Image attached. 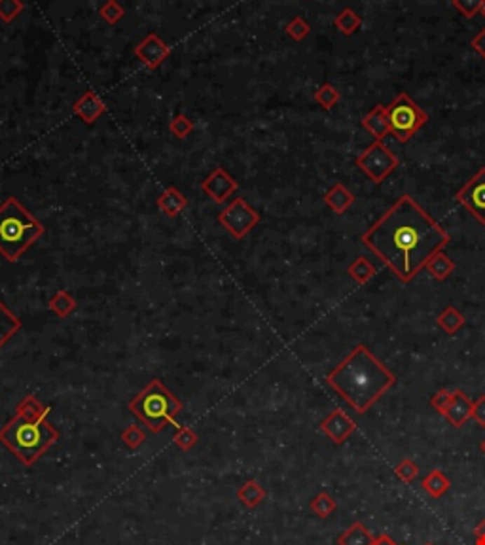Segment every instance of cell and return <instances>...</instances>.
Returning <instances> with one entry per match:
<instances>
[{
    "mask_svg": "<svg viewBox=\"0 0 485 545\" xmlns=\"http://www.w3.org/2000/svg\"><path fill=\"white\" fill-rule=\"evenodd\" d=\"M449 241L446 229L409 195L390 205L362 235L364 244L402 282H411Z\"/></svg>",
    "mask_w": 485,
    "mask_h": 545,
    "instance_id": "cell-1",
    "label": "cell"
},
{
    "mask_svg": "<svg viewBox=\"0 0 485 545\" xmlns=\"http://www.w3.org/2000/svg\"><path fill=\"white\" fill-rule=\"evenodd\" d=\"M326 382L355 409V413L362 415L389 388L395 387L396 375L385 368L383 361L371 354L366 345H357L341 364H338V368L326 375Z\"/></svg>",
    "mask_w": 485,
    "mask_h": 545,
    "instance_id": "cell-2",
    "label": "cell"
},
{
    "mask_svg": "<svg viewBox=\"0 0 485 545\" xmlns=\"http://www.w3.org/2000/svg\"><path fill=\"white\" fill-rule=\"evenodd\" d=\"M50 407L29 394L15 406V415L0 428V443L23 466H32L59 439V430L48 422Z\"/></svg>",
    "mask_w": 485,
    "mask_h": 545,
    "instance_id": "cell-3",
    "label": "cell"
},
{
    "mask_svg": "<svg viewBox=\"0 0 485 545\" xmlns=\"http://www.w3.org/2000/svg\"><path fill=\"white\" fill-rule=\"evenodd\" d=\"M44 233V223L15 197L0 203V256L4 260L18 263Z\"/></svg>",
    "mask_w": 485,
    "mask_h": 545,
    "instance_id": "cell-4",
    "label": "cell"
},
{
    "mask_svg": "<svg viewBox=\"0 0 485 545\" xmlns=\"http://www.w3.org/2000/svg\"><path fill=\"white\" fill-rule=\"evenodd\" d=\"M129 409L148 430L158 434L167 425L177 426L175 417L182 411V403L160 379H152L144 390L131 399Z\"/></svg>",
    "mask_w": 485,
    "mask_h": 545,
    "instance_id": "cell-5",
    "label": "cell"
},
{
    "mask_svg": "<svg viewBox=\"0 0 485 545\" xmlns=\"http://www.w3.org/2000/svg\"><path fill=\"white\" fill-rule=\"evenodd\" d=\"M387 120L390 134H395L398 142H408L427 123L428 114L408 93H400L387 106Z\"/></svg>",
    "mask_w": 485,
    "mask_h": 545,
    "instance_id": "cell-6",
    "label": "cell"
},
{
    "mask_svg": "<svg viewBox=\"0 0 485 545\" xmlns=\"http://www.w3.org/2000/svg\"><path fill=\"white\" fill-rule=\"evenodd\" d=\"M398 165H400L398 158L379 140H374L357 158V167L374 184H381Z\"/></svg>",
    "mask_w": 485,
    "mask_h": 545,
    "instance_id": "cell-7",
    "label": "cell"
},
{
    "mask_svg": "<svg viewBox=\"0 0 485 545\" xmlns=\"http://www.w3.org/2000/svg\"><path fill=\"white\" fill-rule=\"evenodd\" d=\"M218 223L233 239H245L260 223V212L250 207L242 197H235L228 207L218 214Z\"/></svg>",
    "mask_w": 485,
    "mask_h": 545,
    "instance_id": "cell-8",
    "label": "cell"
},
{
    "mask_svg": "<svg viewBox=\"0 0 485 545\" xmlns=\"http://www.w3.org/2000/svg\"><path fill=\"white\" fill-rule=\"evenodd\" d=\"M455 201L485 226V167H481L470 180H466V184L457 191Z\"/></svg>",
    "mask_w": 485,
    "mask_h": 545,
    "instance_id": "cell-9",
    "label": "cell"
},
{
    "mask_svg": "<svg viewBox=\"0 0 485 545\" xmlns=\"http://www.w3.org/2000/svg\"><path fill=\"white\" fill-rule=\"evenodd\" d=\"M171 55V46L160 39L156 32H150L146 39L135 46V57L139 59L148 70H156L165 63Z\"/></svg>",
    "mask_w": 485,
    "mask_h": 545,
    "instance_id": "cell-10",
    "label": "cell"
},
{
    "mask_svg": "<svg viewBox=\"0 0 485 545\" xmlns=\"http://www.w3.org/2000/svg\"><path fill=\"white\" fill-rule=\"evenodd\" d=\"M201 190L205 191V195L211 197L212 203L222 205L239 190V184H237L235 178L231 177L230 172L226 171L224 167H217V169H212L211 174L201 182Z\"/></svg>",
    "mask_w": 485,
    "mask_h": 545,
    "instance_id": "cell-11",
    "label": "cell"
},
{
    "mask_svg": "<svg viewBox=\"0 0 485 545\" xmlns=\"http://www.w3.org/2000/svg\"><path fill=\"white\" fill-rule=\"evenodd\" d=\"M320 430L325 432L332 443L341 445L349 439L353 432L357 430V422H355L343 409H334L328 417L322 419Z\"/></svg>",
    "mask_w": 485,
    "mask_h": 545,
    "instance_id": "cell-12",
    "label": "cell"
},
{
    "mask_svg": "<svg viewBox=\"0 0 485 545\" xmlns=\"http://www.w3.org/2000/svg\"><path fill=\"white\" fill-rule=\"evenodd\" d=\"M72 112L88 125H93L99 118H101L104 112H107V106L95 91H86L80 99H78L74 104H72Z\"/></svg>",
    "mask_w": 485,
    "mask_h": 545,
    "instance_id": "cell-13",
    "label": "cell"
},
{
    "mask_svg": "<svg viewBox=\"0 0 485 545\" xmlns=\"http://www.w3.org/2000/svg\"><path fill=\"white\" fill-rule=\"evenodd\" d=\"M472 409L474 401L468 396H466L463 390L455 388L453 396H451V401H449V407H447L446 417L449 420V425L453 428H463L466 425V420L472 419Z\"/></svg>",
    "mask_w": 485,
    "mask_h": 545,
    "instance_id": "cell-14",
    "label": "cell"
},
{
    "mask_svg": "<svg viewBox=\"0 0 485 545\" xmlns=\"http://www.w3.org/2000/svg\"><path fill=\"white\" fill-rule=\"evenodd\" d=\"M362 127L379 142H383L387 134H390L389 120H387V106L376 104L368 114L362 118Z\"/></svg>",
    "mask_w": 485,
    "mask_h": 545,
    "instance_id": "cell-15",
    "label": "cell"
},
{
    "mask_svg": "<svg viewBox=\"0 0 485 545\" xmlns=\"http://www.w3.org/2000/svg\"><path fill=\"white\" fill-rule=\"evenodd\" d=\"M357 201V197L349 188H345V184L336 182L330 190L325 193V203L328 205V209L336 212V214H345L347 210L351 209Z\"/></svg>",
    "mask_w": 485,
    "mask_h": 545,
    "instance_id": "cell-16",
    "label": "cell"
},
{
    "mask_svg": "<svg viewBox=\"0 0 485 545\" xmlns=\"http://www.w3.org/2000/svg\"><path fill=\"white\" fill-rule=\"evenodd\" d=\"M186 207H188V199L175 186H167L165 190L161 191V195L158 197V209L165 216H169V218H175L177 214H180Z\"/></svg>",
    "mask_w": 485,
    "mask_h": 545,
    "instance_id": "cell-17",
    "label": "cell"
},
{
    "mask_svg": "<svg viewBox=\"0 0 485 545\" xmlns=\"http://www.w3.org/2000/svg\"><path fill=\"white\" fill-rule=\"evenodd\" d=\"M466 318L465 315L455 307V305H447L446 309L438 315L436 318V324H438V328L446 331L447 336H455L457 331L465 326Z\"/></svg>",
    "mask_w": 485,
    "mask_h": 545,
    "instance_id": "cell-18",
    "label": "cell"
},
{
    "mask_svg": "<svg viewBox=\"0 0 485 545\" xmlns=\"http://www.w3.org/2000/svg\"><path fill=\"white\" fill-rule=\"evenodd\" d=\"M21 330V320L15 317V312L8 309L6 305L0 301V349Z\"/></svg>",
    "mask_w": 485,
    "mask_h": 545,
    "instance_id": "cell-19",
    "label": "cell"
},
{
    "mask_svg": "<svg viewBox=\"0 0 485 545\" xmlns=\"http://www.w3.org/2000/svg\"><path fill=\"white\" fill-rule=\"evenodd\" d=\"M237 498L241 502L242 506L249 507V509H254L264 502L266 498V490L262 488V485L256 481V479H250L242 485L241 488H237Z\"/></svg>",
    "mask_w": 485,
    "mask_h": 545,
    "instance_id": "cell-20",
    "label": "cell"
},
{
    "mask_svg": "<svg viewBox=\"0 0 485 545\" xmlns=\"http://www.w3.org/2000/svg\"><path fill=\"white\" fill-rule=\"evenodd\" d=\"M436 280H446L451 277V272H455V261L447 256L444 250L436 252L430 260H428L427 267H425Z\"/></svg>",
    "mask_w": 485,
    "mask_h": 545,
    "instance_id": "cell-21",
    "label": "cell"
},
{
    "mask_svg": "<svg viewBox=\"0 0 485 545\" xmlns=\"http://www.w3.org/2000/svg\"><path fill=\"white\" fill-rule=\"evenodd\" d=\"M76 299L71 292H67L64 288H59L57 292L53 294V298L50 299V311L59 318H67L69 315L76 311Z\"/></svg>",
    "mask_w": 485,
    "mask_h": 545,
    "instance_id": "cell-22",
    "label": "cell"
},
{
    "mask_svg": "<svg viewBox=\"0 0 485 545\" xmlns=\"http://www.w3.org/2000/svg\"><path fill=\"white\" fill-rule=\"evenodd\" d=\"M374 539L376 538L362 523H353L343 534H339L338 545H371Z\"/></svg>",
    "mask_w": 485,
    "mask_h": 545,
    "instance_id": "cell-23",
    "label": "cell"
},
{
    "mask_svg": "<svg viewBox=\"0 0 485 545\" xmlns=\"http://www.w3.org/2000/svg\"><path fill=\"white\" fill-rule=\"evenodd\" d=\"M347 272H349L351 279H355L357 284H366L368 280H371L374 277H376L377 269L368 258L357 256V258L349 263V267H347Z\"/></svg>",
    "mask_w": 485,
    "mask_h": 545,
    "instance_id": "cell-24",
    "label": "cell"
},
{
    "mask_svg": "<svg viewBox=\"0 0 485 545\" xmlns=\"http://www.w3.org/2000/svg\"><path fill=\"white\" fill-rule=\"evenodd\" d=\"M421 487L423 490L428 492L432 498H440V496H444L447 490H449L451 483H449V479H447L444 471H440V469H432L427 477H423Z\"/></svg>",
    "mask_w": 485,
    "mask_h": 545,
    "instance_id": "cell-25",
    "label": "cell"
},
{
    "mask_svg": "<svg viewBox=\"0 0 485 545\" xmlns=\"http://www.w3.org/2000/svg\"><path fill=\"white\" fill-rule=\"evenodd\" d=\"M334 27H336L341 34L349 36V34L357 32L358 29L362 27V18H360L353 8H343V10L334 18Z\"/></svg>",
    "mask_w": 485,
    "mask_h": 545,
    "instance_id": "cell-26",
    "label": "cell"
},
{
    "mask_svg": "<svg viewBox=\"0 0 485 545\" xmlns=\"http://www.w3.org/2000/svg\"><path fill=\"white\" fill-rule=\"evenodd\" d=\"M313 99L315 102H317L319 106L325 108V110H332V108L339 102V99H341V93H339V89L336 88V85L326 82L315 91Z\"/></svg>",
    "mask_w": 485,
    "mask_h": 545,
    "instance_id": "cell-27",
    "label": "cell"
},
{
    "mask_svg": "<svg viewBox=\"0 0 485 545\" xmlns=\"http://www.w3.org/2000/svg\"><path fill=\"white\" fill-rule=\"evenodd\" d=\"M336 507H338V504H336V500H334L328 492H319L313 500L309 502V509H311L317 517H320V519L330 517V515L336 511Z\"/></svg>",
    "mask_w": 485,
    "mask_h": 545,
    "instance_id": "cell-28",
    "label": "cell"
},
{
    "mask_svg": "<svg viewBox=\"0 0 485 545\" xmlns=\"http://www.w3.org/2000/svg\"><path fill=\"white\" fill-rule=\"evenodd\" d=\"M99 15H101L104 23L116 25V23H120V21L123 20L125 10H123V6H121L118 0H107L104 4L99 6Z\"/></svg>",
    "mask_w": 485,
    "mask_h": 545,
    "instance_id": "cell-29",
    "label": "cell"
},
{
    "mask_svg": "<svg viewBox=\"0 0 485 545\" xmlns=\"http://www.w3.org/2000/svg\"><path fill=\"white\" fill-rule=\"evenodd\" d=\"M172 441L180 450H190L198 445V434L190 426L177 425V434L172 436Z\"/></svg>",
    "mask_w": 485,
    "mask_h": 545,
    "instance_id": "cell-30",
    "label": "cell"
},
{
    "mask_svg": "<svg viewBox=\"0 0 485 545\" xmlns=\"http://www.w3.org/2000/svg\"><path fill=\"white\" fill-rule=\"evenodd\" d=\"M285 32H287L290 39L296 40V42H301V40H306L307 36H309L311 25H309L301 15H296V18L288 21L287 27H285Z\"/></svg>",
    "mask_w": 485,
    "mask_h": 545,
    "instance_id": "cell-31",
    "label": "cell"
},
{
    "mask_svg": "<svg viewBox=\"0 0 485 545\" xmlns=\"http://www.w3.org/2000/svg\"><path fill=\"white\" fill-rule=\"evenodd\" d=\"M169 131H171L172 137L184 140L186 137H190V133L193 131V121L186 114H177L169 121Z\"/></svg>",
    "mask_w": 485,
    "mask_h": 545,
    "instance_id": "cell-32",
    "label": "cell"
},
{
    "mask_svg": "<svg viewBox=\"0 0 485 545\" xmlns=\"http://www.w3.org/2000/svg\"><path fill=\"white\" fill-rule=\"evenodd\" d=\"M23 10H25V4L20 0H0V21L6 25L13 23Z\"/></svg>",
    "mask_w": 485,
    "mask_h": 545,
    "instance_id": "cell-33",
    "label": "cell"
},
{
    "mask_svg": "<svg viewBox=\"0 0 485 545\" xmlns=\"http://www.w3.org/2000/svg\"><path fill=\"white\" fill-rule=\"evenodd\" d=\"M121 439L129 449H139L146 441V434L139 425H129V428H125V432L121 434Z\"/></svg>",
    "mask_w": 485,
    "mask_h": 545,
    "instance_id": "cell-34",
    "label": "cell"
},
{
    "mask_svg": "<svg viewBox=\"0 0 485 545\" xmlns=\"http://www.w3.org/2000/svg\"><path fill=\"white\" fill-rule=\"evenodd\" d=\"M395 474L398 476V479L404 483H411L417 479L419 476V466L414 462V460H409V458H404L398 462V466L395 468Z\"/></svg>",
    "mask_w": 485,
    "mask_h": 545,
    "instance_id": "cell-35",
    "label": "cell"
},
{
    "mask_svg": "<svg viewBox=\"0 0 485 545\" xmlns=\"http://www.w3.org/2000/svg\"><path fill=\"white\" fill-rule=\"evenodd\" d=\"M481 4H484V0H453L451 2V6L455 10H459L465 18H474V15H478L481 13Z\"/></svg>",
    "mask_w": 485,
    "mask_h": 545,
    "instance_id": "cell-36",
    "label": "cell"
},
{
    "mask_svg": "<svg viewBox=\"0 0 485 545\" xmlns=\"http://www.w3.org/2000/svg\"><path fill=\"white\" fill-rule=\"evenodd\" d=\"M451 396H453V390H447V388H440L438 392L430 398V406L435 407L436 413L440 415H446L447 407H449V401H451Z\"/></svg>",
    "mask_w": 485,
    "mask_h": 545,
    "instance_id": "cell-37",
    "label": "cell"
},
{
    "mask_svg": "<svg viewBox=\"0 0 485 545\" xmlns=\"http://www.w3.org/2000/svg\"><path fill=\"white\" fill-rule=\"evenodd\" d=\"M472 419L476 420L479 426H484L485 428V394H481V396L474 401Z\"/></svg>",
    "mask_w": 485,
    "mask_h": 545,
    "instance_id": "cell-38",
    "label": "cell"
},
{
    "mask_svg": "<svg viewBox=\"0 0 485 545\" xmlns=\"http://www.w3.org/2000/svg\"><path fill=\"white\" fill-rule=\"evenodd\" d=\"M470 46H472L474 50L478 51L479 55L485 59V27L478 32V34H476V36H474L472 42H470Z\"/></svg>",
    "mask_w": 485,
    "mask_h": 545,
    "instance_id": "cell-39",
    "label": "cell"
},
{
    "mask_svg": "<svg viewBox=\"0 0 485 545\" xmlns=\"http://www.w3.org/2000/svg\"><path fill=\"white\" fill-rule=\"evenodd\" d=\"M371 545H398L395 539L390 538L389 534H379L376 539H374V544Z\"/></svg>",
    "mask_w": 485,
    "mask_h": 545,
    "instance_id": "cell-40",
    "label": "cell"
},
{
    "mask_svg": "<svg viewBox=\"0 0 485 545\" xmlns=\"http://www.w3.org/2000/svg\"><path fill=\"white\" fill-rule=\"evenodd\" d=\"M476 536H485V519L479 520L476 528H474V538H476Z\"/></svg>",
    "mask_w": 485,
    "mask_h": 545,
    "instance_id": "cell-41",
    "label": "cell"
},
{
    "mask_svg": "<svg viewBox=\"0 0 485 545\" xmlns=\"http://www.w3.org/2000/svg\"><path fill=\"white\" fill-rule=\"evenodd\" d=\"M474 545H485V536H476V541Z\"/></svg>",
    "mask_w": 485,
    "mask_h": 545,
    "instance_id": "cell-42",
    "label": "cell"
},
{
    "mask_svg": "<svg viewBox=\"0 0 485 545\" xmlns=\"http://www.w3.org/2000/svg\"><path fill=\"white\" fill-rule=\"evenodd\" d=\"M479 450H481V453H484V455H485V439H484V441H481V443H479Z\"/></svg>",
    "mask_w": 485,
    "mask_h": 545,
    "instance_id": "cell-43",
    "label": "cell"
},
{
    "mask_svg": "<svg viewBox=\"0 0 485 545\" xmlns=\"http://www.w3.org/2000/svg\"><path fill=\"white\" fill-rule=\"evenodd\" d=\"M481 15H485V2L481 4Z\"/></svg>",
    "mask_w": 485,
    "mask_h": 545,
    "instance_id": "cell-44",
    "label": "cell"
},
{
    "mask_svg": "<svg viewBox=\"0 0 485 545\" xmlns=\"http://www.w3.org/2000/svg\"><path fill=\"white\" fill-rule=\"evenodd\" d=\"M425 545H432V544H425Z\"/></svg>",
    "mask_w": 485,
    "mask_h": 545,
    "instance_id": "cell-45",
    "label": "cell"
}]
</instances>
